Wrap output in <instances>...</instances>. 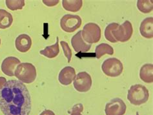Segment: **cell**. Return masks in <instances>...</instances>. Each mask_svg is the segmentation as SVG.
<instances>
[{
    "mask_svg": "<svg viewBox=\"0 0 153 115\" xmlns=\"http://www.w3.org/2000/svg\"><path fill=\"white\" fill-rule=\"evenodd\" d=\"M114 54V49L112 47L107 43H101L96 46L95 50L96 58L100 59L105 54L112 55Z\"/></svg>",
    "mask_w": 153,
    "mask_h": 115,
    "instance_id": "19",
    "label": "cell"
},
{
    "mask_svg": "<svg viewBox=\"0 0 153 115\" xmlns=\"http://www.w3.org/2000/svg\"><path fill=\"white\" fill-rule=\"evenodd\" d=\"M0 45H1V39H0Z\"/></svg>",
    "mask_w": 153,
    "mask_h": 115,
    "instance_id": "30",
    "label": "cell"
},
{
    "mask_svg": "<svg viewBox=\"0 0 153 115\" xmlns=\"http://www.w3.org/2000/svg\"><path fill=\"white\" fill-rule=\"evenodd\" d=\"M7 80L6 78L4 77H0V90L2 89L3 85L6 84Z\"/></svg>",
    "mask_w": 153,
    "mask_h": 115,
    "instance_id": "27",
    "label": "cell"
},
{
    "mask_svg": "<svg viewBox=\"0 0 153 115\" xmlns=\"http://www.w3.org/2000/svg\"><path fill=\"white\" fill-rule=\"evenodd\" d=\"M14 75L19 81L24 84H29L34 82L37 73L34 65L30 63H20L15 70Z\"/></svg>",
    "mask_w": 153,
    "mask_h": 115,
    "instance_id": "2",
    "label": "cell"
},
{
    "mask_svg": "<svg viewBox=\"0 0 153 115\" xmlns=\"http://www.w3.org/2000/svg\"><path fill=\"white\" fill-rule=\"evenodd\" d=\"M13 22L12 14L4 9H0V29H5L10 27Z\"/></svg>",
    "mask_w": 153,
    "mask_h": 115,
    "instance_id": "17",
    "label": "cell"
},
{
    "mask_svg": "<svg viewBox=\"0 0 153 115\" xmlns=\"http://www.w3.org/2000/svg\"><path fill=\"white\" fill-rule=\"evenodd\" d=\"M83 111V107L82 104H76L72 109V111L71 114L72 113H81Z\"/></svg>",
    "mask_w": 153,
    "mask_h": 115,
    "instance_id": "24",
    "label": "cell"
},
{
    "mask_svg": "<svg viewBox=\"0 0 153 115\" xmlns=\"http://www.w3.org/2000/svg\"><path fill=\"white\" fill-rule=\"evenodd\" d=\"M82 20L78 15L66 14L60 19V26L66 33H74L82 25Z\"/></svg>",
    "mask_w": 153,
    "mask_h": 115,
    "instance_id": "6",
    "label": "cell"
},
{
    "mask_svg": "<svg viewBox=\"0 0 153 115\" xmlns=\"http://www.w3.org/2000/svg\"><path fill=\"white\" fill-rule=\"evenodd\" d=\"M71 115H82L81 113H72L71 114Z\"/></svg>",
    "mask_w": 153,
    "mask_h": 115,
    "instance_id": "28",
    "label": "cell"
},
{
    "mask_svg": "<svg viewBox=\"0 0 153 115\" xmlns=\"http://www.w3.org/2000/svg\"><path fill=\"white\" fill-rule=\"evenodd\" d=\"M59 1H45V0H43V3L45 4V5L49 6V7H53L56 5H57L59 3Z\"/></svg>",
    "mask_w": 153,
    "mask_h": 115,
    "instance_id": "25",
    "label": "cell"
},
{
    "mask_svg": "<svg viewBox=\"0 0 153 115\" xmlns=\"http://www.w3.org/2000/svg\"><path fill=\"white\" fill-rule=\"evenodd\" d=\"M127 107L121 98H116L107 103L105 109L106 115H123L126 112Z\"/></svg>",
    "mask_w": 153,
    "mask_h": 115,
    "instance_id": "9",
    "label": "cell"
},
{
    "mask_svg": "<svg viewBox=\"0 0 153 115\" xmlns=\"http://www.w3.org/2000/svg\"><path fill=\"white\" fill-rule=\"evenodd\" d=\"M71 45L75 52L86 53L91 48V44L86 43L82 38V30L78 31L71 39Z\"/></svg>",
    "mask_w": 153,
    "mask_h": 115,
    "instance_id": "10",
    "label": "cell"
},
{
    "mask_svg": "<svg viewBox=\"0 0 153 115\" xmlns=\"http://www.w3.org/2000/svg\"><path fill=\"white\" fill-rule=\"evenodd\" d=\"M32 45V39L29 35L23 34L19 35L16 39L15 46L16 49L22 53L29 50Z\"/></svg>",
    "mask_w": 153,
    "mask_h": 115,
    "instance_id": "13",
    "label": "cell"
},
{
    "mask_svg": "<svg viewBox=\"0 0 153 115\" xmlns=\"http://www.w3.org/2000/svg\"><path fill=\"white\" fill-rule=\"evenodd\" d=\"M5 3L8 9L13 11L22 10L25 4L24 0H6Z\"/></svg>",
    "mask_w": 153,
    "mask_h": 115,
    "instance_id": "22",
    "label": "cell"
},
{
    "mask_svg": "<svg viewBox=\"0 0 153 115\" xmlns=\"http://www.w3.org/2000/svg\"><path fill=\"white\" fill-rule=\"evenodd\" d=\"M76 77L75 69L71 66L64 67L61 70L58 76V80L63 85H68L74 80Z\"/></svg>",
    "mask_w": 153,
    "mask_h": 115,
    "instance_id": "12",
    "label": "cell"
},
{
    "mask_svg": "<svg viewBox=\"0 0 153 115\" xmlns=\"http://www.w3.org/2000/svg\"><path fill=\"white\" fill-rule=\"evenodd\" d=\"M102 69L103 73L110 77H117L122 73L123 66L120 60L116 58L107 59L102 63Z\"/></svg>",
    "mask_w": 153,
    "mask_h": 115,
    "instance_id": "4",
    "label": "cell"
},
{
    "mask_svg": "<svg viewBox=\"0 0 153 115\" xmlns=\"http://www.w3.org/2000/svg\"><path fill=\"white\" fill-rule=\"evenodd\" d=\"M137 7L142 13H149L153 9L152 0H138L137 1Z\"/></svg>",
    "mask_w": 153,
    "mask_h": 115,
    "instance_id": "20",
    "label": "cell"
},
{
    "mask_svg": "<svg viewBox=\"0 0 153 115\" xmlns=\"http://www.w3.org/2000/svg\"><path fill=\"white\" fill-rule=\"evenodd\" d=\"M31 97L26 85L19 80L7 81L0 90V110L4 115H29Z\"/></svg>",
    "mask_w": 153,
    "mask_h": 115,
    "instance_id": "1",
    "label": "cell"
},
{
    "mask_svg": "<svg viewBox=\"0 0 153 115\" xmlns=\"http://www.w3.org/2000/svg\"><path fill=\"white\" fill-rule=\"evenodd\" d=\"M39 115H55V114L51 110H45Z\"/></svg>",
    "mask_w": 153,
    "mask_h": 115,
    "instance_id": "26",
    "label": "cell"
},
{
    "mask_svg": "<svg viewBox=\"0 0 153 115\" xmlns=\"http://www.w3.org/2000/svg\"><path fill=\"white\" fill-rule=\"evenodd\" d=\"M62 5L65 10L76 13L81 9L83 5V1L82 0H74V1L63 0Z\"/></svg>",
    "mask_w": 153,
    "mask_h": 115,
    "instance_id": "18",
    "label": "cell"
},
{
    "mask_svg": "<svg viewBox=\"0 0 153 115\" xmlns=\"http://www.w3.org/2000/svg\"><path fill=\"white\" fill-rule=\"evenodd\" d=\"M136 115H140V114H139V113H138V112H137V113H136Z\"/></svg>",
    "mask_w": 153,
    "mask_h": 115,
    "instance_id": "29",
    "label": "cell"
},
{
    "mask_svg": "<svg viewBox=\"0 0 153 115\" xmlns=\"http://www.w3.org/2000/svg\"><path fill=\"white\" fill-rule=\"evenodd\" d=\"M61 43V45L62 47V49L63 51V53L65 54V57L67 59V62L68 63H70L71 59H72V50L71 48L68 46V44L64 41H62L60 42Z\"/></svg>",
    "mask_w": 153,
    "mask_h": 115,
    "instance_id": "23",
    "label": "cell"
},
{
    "mask_svg": "<svg viewBox=\"0 0 153 115\" xmlns=\"http://www.w3.org/2000/svg\"><path fill=\"white\" fill-rule=\"evenodd\" d=\"M149 98V92L144 85L136 84L132 85L128 91L127 99L132 105H140L147 102Z\"/></svg>",
    "mask_w": 153,
    "mask_h": 115,
    "instance_id": "3",
    "label": "cell"
},
{
    "mask_svg": "<svg viewBox=\"0 0 153 115\" xmlns=\"http://www.w3.org/2000/svg\"><path fill=\"white\" fill-rule=\"evenodd\" d=\"M39 53L43 55L48 58H54L56 57L59 53V38H56V43L55 44L47 46L45 49L39 51Z\"/></svg>",
    "mask_w": 153,
    "mask_h": 115,
    "instance_id": "16",
    "label": "cell"
},
{
    "mask_svg": "<svg viewBox=\"0 0 153 115\" xmlns=\"http://www.w3.org/2000/svg\"><path fill=\"white\" fill-rule=\"evenodd\" d=\"M82 38L86 43L92 44L98 42L101 38V29L94 23H88L82 30Z\"/></svg>",
    "mask_w": 153,
    "mask_h": 115,
    "instance_id": "5",
    "label": "cell"
},
{
    "mask_svg": "<svg viewBox=\"0 0 153 115\" xmlns=\"http://www.w3.org/2000/svg\"><path fill=\"white\" fill-rule=\"evenodd\" d=\"M140 32L143 37L151 39L153 37V18L149 17L144 19L140 27Z\"/></svg>",
    "mask_w": 153,
    "mask_h": 115,
    "instance_id": "14",
    "label": "cell"
},
{
    "mask_svg": "<svg viewBox=\"0 0 153 115\" xmlns=\"http://www.w3.org/2000/svg\"><path fill=\"white\" fill-rule=\"evenodd\" d=\"M132 33L133 28L131 23L128 20H126L122 25H120L117 29L112 31V35L116 40L122 43L129 40Z\"/></svg>",
    "mask_w": 153,
    "mask_h": 115,
    "instance_id": "7",
    "label": "cell"
},
{
    "mask_svg": "<svg viewBox=\"0 0 153 115\" xmlns=\"http://www.w3.org/2000/svg\"><path fill=\"white\" fill-rule=\"evenodd\" d=\"M119 24L117 23H112L111 24L108 25L105 30V37L107 40L111 43H117L118 42L116 40L112 35V31L116 29L119 27Z\"/></svg>",
    "mask_w": 153,
    "mask_h": 115,
    "instance_id": "21",
    "label": "cell"
},
{
    "mask_svg": "<svg viewBox=\"0 0 153 115\" xmlns=\"http://www.w3.org/2000/svg\"><path fill=\"white\" fill-rule=\"evenodd\" d=\"M20 63H21L20 60L14 56L7 57L1 63V68L2 72L8 76H15L14 72L16 67Z\"/></svg>",
    "mask_w": 153,
    "mask_h": 115,
    "instance_id": "11",
    "label": "cell"
},
{
    "mask_svg": "<svg viewBox=\"0 0 153 115\" xmlns=\"http://www.w3.org/2000/svg\"><path fill=\"white\" fill-rule=\"evenodd\" d=\"M140 77L143 82L147 84L153 82V65L152 63H146L141 67Z\"/></svg>",
    "mask_w": 153,
    "mask_h": 115,
    "instance_id": "15",
    "label": "cell"
},
{
    "mask_svg": "<svg viewBox=\"0 0 153 115\" xmlns=\"http://www.w3.org/2000/svg\"><path fill=\"white\" fill-rule=\"evenodd\" d=\"M92 78L87 72H80L76 75L74 80L75 89L80 93H86L92 86Z\"/></svg>",
    "mask_w": 153,
    "mask_h": 115,
    "instance_id": "8",
    "label": "cell"
}]
</instances>
